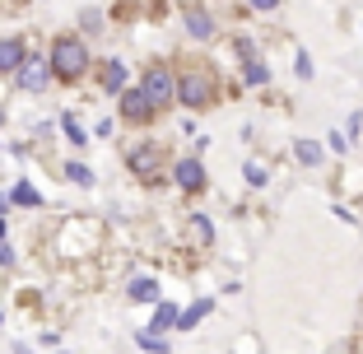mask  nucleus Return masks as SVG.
Segmentation results:
<instances>
[{
	"instance_id": "obj_4",
	"label": "nucleus",
	"mask_w": 363,
	"mask_h": 354,
	"mask_svg": "<svg viewBox=\"0 0 363 354\" xmlns=\"http://www.w3.org/2000/svg\"><path fill=\"white\" fill-rule=\"evenodd\" d=\"M126 168H130V177H140V182H159L163 145H159V140H140V145H130V150H126Z\"/></svg>"
},
{
	"instance_id": "obj_15",
	"label": "nucleus",
	"mask_w": 363,
	"mask_h": 354,
	"mask_svg": "<svg viewBox=\"0 0 363 354\" xmlns=\"http://www.w3.org/2000/svg\"><path fill=\"white\" fill-rule=\"evenodd\" d=\"M61 131H65V140H70V145H79V150H84V145H89V131L79 126V117H70V112H65V117H61Z\"/></svg>"
},
{
	"instance_id": "obj_18",
	"label": "nucleus",
	"mask_w": 363,
	"mask_h": 354,
	"mask_svg": "<svg viewBox=\"0 0 363 354\" xmlns=\"http://www.w3.org/2000/svg\"><path fill=\"white\" fill-rule=\"evenodd\" d=\"M191 238H196L201 247H210V243H214V224H210L205 215H191Z\"/></svg>"
},
{
	"instance_id": "obj_16",
	"label": "nucleus",
	"mask_w": 363,
	"mask_h": 354,
	"mask_svg": "<svg viewBox=\"0 0 363 354\" xmlns=\"http://www.w3.org/2000/svg\"><path fill=\"white\" fill-rule=\"evenodd\" d=\"M294 154H298V163H308V168L321 163V145L317 140H294Z\"/></svg>"
},
{
	"instance_id": "obj_23",
	"label": "nucleus",
	"mask_w": 363,
	"mask_h": 354,
	"mask_svg": "<svg viewBox=\"0 0 363 354\" xmlns=\"http://www.w3.org/2000/svg\"><path fill=\"white\" fill-rule=\"evenodd\" d=\"M298 79H312V56L298 52Z\"/></svg>"
},
{
	"instance_id": "obj_1",
	"label": "nucleus",
	"mask_w": 363,
	"mask_h": 354,
	"mask_svg": "<svg viewBox=\"0 0 363 354\" xmlns=\"http://www.w3.org/2000/svg\"><path fill=\"white\" fill-rule=\"evenodd\" d=\"M177 103L191 112H210L219 103V75L205 61H182L177 65Z\"/></svg>"
},
{
	"instance_id": "obj_21",
	"label": "nucleus",
	"mask_w": 363,
	"mask_h": 354,
	"mask_svg": "<svg viewBox=\"0 0 363 354\" xmlns=\"http://www.w3.org/2000/svg\"><path fill=\"white\" fill-rule=\"evenodd\" d=\"M10 205H28V210H33V205H43V196L33 192L28 182H19V187H14V192H10Z\"/></svg>"
},
{
	"instance_id": "obj_2",
	"label": "nucleus",
	"mask_w": 363,
	"mask_h": 354,
	"mask_svg": "<svg viewBox=\"0 0 363 354\" xmlns=\"http://www.w3.org/2000/svg\"><path fill=\"white\" fill-rule=\"evenodd\" d=\"M47 61H52V70H56V79H61V84H79V79L94 70L89 43L79 38V33H56V38H52V52H47Z\"/></svg>"
},
{
	"instance_id": "obj_25",
	"label": "nucleus",
	"mask_w": 363,
	"mask_h": 354,
	"mask_svg": "<svg viewBox=\"0 0 363 354\" xmlns=\"http://www.w3.org/2000/svg\"><path fill=\"white\" fill-rule=\"evenodd\" d=\"M14 261V252H10V243H0V266H10Z\"/></svg>"
},
{
	"instance_id": "obj_28",
	"label": "nucleus",
	"mask_w": 363,
	"mask_h": 354,
	"mask_svg": "<svg viewBox=\"0 0 363 354\" xmlns=\"http://www.w3.org/2000/svg\"><path fill=\"white\" fill-rule=\"evenodd\" d=\"M0 219H5V196H0Z\"/></svg>"
},
{
	"instance_id": "obj_19",
	"label": "nucleus",
	"mask_w": 363,
	"mask_h": 354,
	"mask_svg": "<svg viewBox=\"0 0 363 354\" xmlns=\"http://www.w3.org/2000/svg\"><path fill=\"white\" fill-rule=\"evenodd\" d=\"M79 28H84V38H94V33H103V10H79Z\"/></svg>"
},
{
	"instance_id": "obj_8",
	"label": "nucleus",
	"mask_w": 363,
	"mask_h": 354,
	"mask_svg": "<svg viewBox=\"0 0 363 354\" xmlns=\"http://www.w3.org/2000/svg\"><path fill=\"white\" fill-rule=\"evenodd\" d=\"M52 79H56L52 61H43V56H28V61H23V70L14 75V84H19L23 94H43V89L52 84Z\"/></svg>"
},
{
	"instance_id": "obj_6",
	"label": "nucleus",
	"mask_w": 363,
	"mask_h": 354,
	"mask_svg": "<svg viewBox=\"0 0 363 354\" xmlns=\"http://www.w3.org/2000/svg\"><path fill=\"white\" fill-rule=\"evenodd\" d=\"M172 182H177L186 196L205 192V187H210V172H205L201 154H191V159H177V163H172Z\"/></svg>"
},
{
	"instance_id": "obj_17",
	"label": "nucleus",
	"mask_w": 363,
	"mask_h": 354,
	"mask_svg": "<svg viewBox=\"0 0 363 354\" xmlns=\"http://www.w3.org/2000/svg\"><path fill=\"white\" fill-rule=\"evenodd\" d=\"M135 345L145 354H168V341H163L159 331H135Z\"/></svg>"
},
{
	"instance_id": "obj_26",
	"label": "nucleus",
	"mask_w": 363,
	"mask_h": 354,
	"mask_svg": "<svg viewBox=\"0 0 363 354\" xmlns=\"http://www.w3.org/2000/svg\"><path fill=\"white\" fill-rule=\"evenodd\" d=\"M5 233H10V224H5V219H0V243H5Z\"/></svg>"
},
{
	"instance_id": "obj_10",
	"label": "nucleus",
	"mask_w": 363,
	"mask_h": 354,
	"mask_svg": "<svg viewBox=\"0 0 363 354\" xmlns=\"http://www.w3.org/2000/svg\"><path fill=\"white\" fill-rule=\"evenodd\" d=\"M182 23H186V33H191L196 43H210L214 33H219V23H214V14L205 10V5H186V10H182Z\"/></svg>"
},
{
	"instance_id": "obj_24",
	"label": "nucleus",
	"mask_w": 363,
	"mask_h": 354,
	"mask_svg": "<svg viewBox=\"0 0 363 354\" xmlns=\"http://www.w3.org/2000/svg\"><path fill=\"white\" fill-rule=\"evenodd\" d=\"M252 10H279V0H247Z\"/></svg>"
},
{
	"instance_id": "obj_22",
	"label": "nucleus",
	"mask_w": 363,
	"mask_h": 354,
	"mask_svg": "<svg viewBox=\"0 0 363 354\" xmlns=\"http://www.w3.org/2000/svg\"><path fill=\"white\" fill-rule=\"evenodd\" d=\"M242 177H247V182H252V187H266V182H270V177H266V168H261V163H247V168H242Z\"/></svg>"
},
{
	"instance_id": "obj_7",
	"label": "nucleus",
	"mask_w": 363,
	"mask_h": 354,
	"mask_svg": "<svg viewBox=\"0 0 363 354\" xmlns=\"http://www.w3.org/2000/svg\"><path fill=\"white\" fill-rule=\"evenodd\" d=\"M154 117H159V108L145 98V89H121V121H130V126H150Z\"/></svg>"
},
{
	"instance_id": "obj_14",
	"label": "nucleus",
	"mask_w": 363,
	"mask_h": 354,
	"mask_svg": "<svg viewBox=\"0 0 363 354\" xmlns=\"http://www.w3.org/2000/svg\"><path fill=\"white\" fill-rule=\"evenodd\" d=\"M177 317H182V312L177 308H172V303H154V322H150V331H172V326H177Z\"/></svg>"
},
{
	"instance_id": "obj_29",
	"label": "nucleus",
	"mask_w": 363,
	"mask_h": 354,
	"mask_svg": "<svg viewBox=\"0 0 363 354\" xmlns=\"http://www.w3.org/2000/svg\"><path fill=\"white\" fill-rule=\"evenodd\" d=\"M0 126H5V108H0Z\"/></svg>"
},
{
	"instance_id": "obj_12",
	"label": "nucleus",
	"mask_w": 363,
	"mask_h": 354,
	"mask_svg": "<svg viewBox=\"0 0 363 354\" xmlns=\"http://www.w3.org/2000/svg\"><path fill=\"white\" fill-rule=\"evenodd\" d=\"M126 299H130V303H163V299H159V280H154V275H140V280H130Z\"/></svg>"
},
{
	"instance_id": "obj_11",
	"label": "nucleus",
	"mask_w": 363,
	"mask_h": 354,
	"mask_svg": "<svg viewBox=\"0 0 363 354\" xmlns=\"http://www.w3.org/2000/svg\"><path fill=\"white\" fill-rule=\"evenodd\" d=\"M23 61H28L23 38H0V75H19Z\"/></svg>"
},
{
	"instance_id": "obj_5",
	"label": "nucleus",
	"mask_w": 363,
	"mask_h": 354,
	"mask_svg": "<svg viewBox=\"0 0 363 354\" xmlns=\"http://www.w3.org/2000/svg\"><path fill=\"white\" fill-rule=\"evenodd\" d=\"M238 56H242V79L252 89H261V84H270V65H266V56L257 52V43H252V38H238Z\"/></svg>"
},
{
	"instance_id": "obj_20",
	"label": "nucleus",
	"mask_w": 363,
	"mask_h": 354,
	"mask_svg": "<svg viewBox=\"0 0 363 354\" xmlns=\"http://www.w3.org/2000/svg\"><path fill=\"white\" fill-rule=\"evenodd\" d=\"M65 177L75 187H94V168H89V163H65Z\"/></svg>"
},
{
	"instance_id": "obj_27",
	"label": "nucleus",
	"mask_w": 363,
	"mask_h": 354,
	"mask_svg": "<svg viewBox=\"0 0 363 354\" xmlns=\"http://www.w3.org/2000/svg\"><path fill=\"white\" fill-rule=\"evenodd\" d=\"M14 354H33V350H28V345H14Z\"/></svg>"
},
{
	"instance_id": "obj_3",
	"label": "nucleus",
	"mask_w": 363,
	"mask_h": 354,
	"mask_svg": "<svg viewBox=\"0 0 363 354\" xmlns=\"http://www.w3.org/2000/svg\"><path fill=\"white\" fill-rule=\"evenodd\" d=\"M140 89H145V98H150L159 112H168L172 103H177V70H172L168 61L145 65V79H140Z\"/></svg>"
},
{
	"instance_id": "obj_13",
	"label": "nucleus",
	"mask_w": 363,
	"mask_h": 354,
	"mask_svg": "<svg viewBox=\"0 0 363 354\" xmlns=\"http://www.w3.org/2000/svg\"><path fill=\"white\" fill-rule=\"evenodd\" d=\"M210 308H214V299H196L191 308L177 317V331H196V322H205V317H210Z\"/></svg>"
},
{
	"instance_id": "obj_9",
	"label": "nucleus",
	"mask_w": 363,
	"mask_h": 354,
	"mask_svg": "<svg viewBox=\"0 0 363 354\" xmlns=\"http://www.w3.org/2000/svg\"><path fill=\"white\" fill-rule=\"evenodd\" d=\"M94 70H98V84H103V94L121 98V89H130V65L121 61V56H107V61H98Z\"/></svg>"
}]
</instances>
